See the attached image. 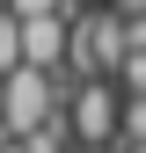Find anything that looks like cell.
I'll list each match as a JSON object with an SVG mask.
<instances>
[{
    "label": "cell",
    "mask_w": 146,
    "mask_h": 153,
    "mask_svg": "<svg viewBox=\"0 0 146 153\" xmlns=\"http://www.w3.org/2000/svg\"><path fill=\"white\" fill-rule=\"evenodd\" d=\"M73 102V73H7V109H0V124L15 131V139H36L44 124H59Z\"/></svg>",
    "instance_id": "1"
},
{
    "label": "cell",
    "mask_w": 146,
    "mask_h": 153,
    "mask_svg": "<svg viewBox=\"0 0 146 153\" xmlns=\"http://www.w3.org/2000/svg\"><path fill=\"white\" fill-rule=\"evenodd\" d=\"M66 124H73V139H80V146L124 153V88H117V80H73Z\"/></svg>",
    "instance_id": "2"
},
{
    "label": "cell",
    "mask_w": 146,
    "mask_h": 153,
    "mask_svg": "<svg viewBox=\"0 0 146 153\" xmlns=\"http://www.w3.org/2000/svg\"><path fill=\"white\" fill-rule=\"evenodd\" d=\"M22 66H29L22 59V15L7 7V15H0V73H22Z\"/></svg>",
    "instance_id": "3"
},
{
    "label": "cell",
    "mask_w": 146,
    "mask_h": 153,
    "mask_svg": "<svg viewBox=\"0 0 146 153\" xmlns=\"http://www.w3.org/2000/svg\"><path fill=\"white\" fill-rule=\"evenodd\" d=\"M110 7H117L124 22H146V0H110Z\"/></svg>",
    "instance_id": "4"
},
{
    "label": "cell",
    "mask_w": 146,
    "mask_h": 153,
    "mask_svg": "<svg viewBox=\"0 0 146 153\" xmlns=\"http://www.w3.org/2000/svg\"><path fill=\"white\" fill-rule=\"evenodd\" d=\"M80 7H110V0H80Z\"/></svg>",
    "instance_id": "5"
},
{
    "label": "cell",
    "mask_w": 146,
    "mask_h": 153,
    "mask_svg": "<svg viewBox=\"0 0 146 153\" xmlns=\"http://www.w3.org/2000/svg\"><path fill=\"white\" fill-rule=\"evenodd\" d=\"M80 153H110V146H80Z\"/></svg>",
    "instance_id": "6"
},
{
    "label": "cell",
    "mask_w": 146,
    "mask_h": 153,
    "mask_svg": "<svg viewBox=\"0 0 146 153\" xmlns=\"http://www.w3.org/2000/svg\"><path fill=\"white\" fill-rule=\"evenodd\" d=\"M7 153H22V139H15V146H7Z\"/></svg>",
    "instance_id": "7"
},
{
    "label": "cell",
    "mask_w": 146,
    "mask_h": 153,
    "mask_svg": "<svg viewBox=\"0 0 146 153\" xmlns=\"http://www.w3.org/2000/svg\"><path fill=\"white\" fill-rule=\"evenodd\" d=\"M124 153H146V146H124Z\"/></svg>",
    "instance_id": "8"
}]
</instances>
